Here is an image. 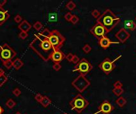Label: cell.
<instances>
[{"instance_id": "cell-2", "label": "cell", "mask_w": 136, "mask_h": 114, "mask_svg": "<svg viewBox=\"0 0 136 114\" xmlns=\"http://www.w3.org/2000/svg\"><path fill=\"white\" fill-rule=\"evenodd\" d=\"M96 22L104 25L107 30V33H109L120 22V18L115 15L111 10L107 9L100 15V17L96 19Z\"/></svg>"}, {"instance_id": "cell-10", "label": "cell", "mask_w": 136, "mask_h": 114, "mask_svg": "<svg viewBox=\"0 0 136 114\" xmlns=\"http://www.w3.org/2000/svg\"><path fill=\"white\" fill-rule=\"evenodd\" d=\"M115 109V107L112 106V104L108 101H104L100 106L98 108V111L96 112L94 114H98V113H104V114H109L111 113L113 110Z\"/></svg>"}, {"instance_id": "cell-28", "label": "cell", "mask_w": 136, "mask_h": 114, "mask_svg": "<svg viewBox=\"0 0 136 114\" xmlns=\"http://www.w3.org/2000/svg\"><path fill=\"white\" fill-rule=\"evenodd\" d=\"M12 93L14 95L15 97H19V96H20V95H21L22 92H21V90H20L19 88L16 87V88H14V89L12 90Z\"/></svg>"}, {"instance_id": "cell-42", "label": "cell", "mask_w": 136, "mask_h": 114, "mask_svg": "<svg viewBox=\"0 0 136 114\" xmlns=\"http://www.w3.org/2000/svg\"><path fill=\"white\" fill-rule=\"evenodd\" d=\"M14 114H22V113H21L20 112H15Z\"/></svg>"}, {"instance_id": "cell-4", "label": "cell", "mask_w": 136, "mask_h": 114, "mask_svg": "<svg viewBox=\"0 0 136 114\" xmlns=\"http://www.w3.org/2000/svg\"><path fill=\"white\" fill-rule=\"evenodd\" d=\"M65 37L61 35V33L57 30H52L51 34L49 37V41L50 42L54 50L60 49L65 42Z\"/></svg>"}, {"instance_id": "cell-5", "label": "cell", "mask_w": 136, "mask_h": 114, "mask_svg": "<svg viewBox=\"0 0 136 114\" xmlns=\"http://www.w3.org/2000/svg\"><path fill=\"white\" fill-rule=\"evenodd\" d=\"M16 55V52L8 44H3L0 46V60L3 63L7 60H12Z\"/></svg>"}, {"instance_id": "cell-14", "label": "cell", "mask_w": 136, "mask_h": 114, "mask_svg": "<svg viewBox=\"0 0 136 114\" xmlns=\"http://www.w3.org/2000/svg\"><path fill=\"white\" fill-rule=\"evenodd\" d=\"M9 17H10V14L8 11H5L3 7H0V26L3 25Z\"/></svg>"}, {"instance_id": "cell-43", "label": "cell", "mask_w": 136, "mask_h": 114, "mask_svg": "<svg viewBox=\"0 0 136 114\" xmlns=\"http://www.w3.org/2000/svg\"><path fill=\"white\" fill-rule=\"evenodd\" d=\"M63 114H68V113H65H65H63Z\"/></svg>"}, {"instance_id": "cell-17", "label": "cell", "mask_w": 136, "mask_h": 114, "mask_svg": "<svg viewBox=\"0 0 136 114\" xmlns=\"http://www.w3.org/2000/svg\"><path fill=\"white\" fill-rule=\"evenodd\" d=\"M23 65V61L19 58H16L14 60H13V68H14L15 70H19Z\"/></svg>"}, {"instance_id": "cell-22", "label": "cell", "mask_w": 136, "mask_h": 114, "mask_svg": "<svg viewBox=\"0 0 136 114\" xmlns=\"http://www.w3.org/2000/svg\"><path fill=\"white\" fill-rule=\"evenodd\" d=\"M65 7H66V9L69 10V11H73V10L76 7V5L73 1H69L66 3Z\"/></svg>"}, {"instance_id": "cell-11", "label": "cell", "mask_w": 136, "mask_h": 114, "mask_svg": "<svg viewBox=\"0 0 136 114\" xmlns=\"http://www.w3.org/2000/svg\"><path fill=\"white\" fill-rule=\"evenodd\" d=\"M131 36V34L129 32H128L124 28H122L120 30L119 32L115 33V37L120 41V43H124L128 41Z\"/></svg>"}, {"instance_id": "cell-32", "label": "cell", "mask_w": 136, "mask_h": 114, "mask_svg": "<svg viewBox=\"0 0 136 114\" xmlns=\"http://www.w3.org/2000/svg\"><path fill=\"white\" fill-rule=\"evenodd\" d=\"M22 21H23V18H22V17L21 15H19V14L15 15V17H14V22H15L20 24Z\"/></svg>"}, {"instance_id": "cell-24", "label": "cell", "mask_w": 136, "mask_h": 114, "mask_svg": "<svg viewBox=\"0 0 136 114\" xmlns=\"http://www.w3.org/2000/svg\"><path fill=\"white\" fill-rule=\"evenodd\" d=\"M33 27L35 28V30H37V31H40L41 28H43V25L41 22L39 21H37V22H35L34 24L33 25Z\"/></svg>"}, {"instance_id": "cell-31", "label": "cell", "mask_w": 136, "mask_h": 114, "mask_svg": "<svg viewBox=\"0 0 136 114\" xmlns=\"http://www.w3.org/2000/svg\"><path fill=\"white\" fill-rule=\"evenodd\" d=\"M92 15L95 17V18H99V17H100V12H99V11H97V10H93V11H92Z\"/></svg>"}, {"instance_id": "cell-15", "label": "cell", "mask_w": 136, "mask_h": 114, "mask_svg": "<svg viewBox=\"0 0 136 114\" xmlns=\"http://www.w3.org/2000/svg\"><path fill=\"white\" fill-rule=\"evenodd\" d=\"M31 28H32L31 24L27 20H25V19H23V21L19 25V28L21 30V32H25V33H28Z\"/></svg>"}, {"instance_id": "cell-1", "label": "cell", "mask_w": 136, "mask_h": 114, "mask_svg": "<svg viewBox=\"0 0 136 114\" xmlns=\"http://www.w3.org/2000/svg\"><path fill=\"white\" fill-rule=\"evenodd\" d=\"M30 48L45 61L50 60L51 55L54 51L53 46L49 41V39H39L35 36L30 44Z\"/></svg>"}, {"instance_id": "cell-40", "label": "cell", "mask_w": 136, "mask_h": 114, "mask_svg": "<svg viewBox=\"0 0 136 114\" xmlns=\"http://www.w3.org/2000/svg\"><path fill=\"white\" fill-rule=\"evenodd\" d=\"M4 112V109L0 106V114H3Z\"/></svg>"}, {"instance_id": "cell-44", "label": "cell", "mask_w": 136, "mask_h": 114, "mask_svg": "<svg viewBox=\"0 0 136 114\" xmlns=\"http://www.w3.org/2000/svg\"><path fill=\"white\" fill-rule=\"evenodd\" d=\"M135 21H136V17H135Z\"/></svg>"}, {"instance_id": "cell-37", "label": "cell", "mask_w": 136, "mask_h": 114, "mask_svg": "<svg viewBox=\"0 0 136 114\" xmlns=\"http://www.w3.org/2000/svg\"><path fill=\"white\" fill-rule=\"evenodd\" d=\"M80 60V58H79V57H78L76 55H73V57H72V62H71V63L76 64V63H78V62H79Z\"/></svg>"}, {"instance_id": "cell-39", "label": "cell", "mask_w": 136, "mask_h": 114, "mask_svg": "<svg viewBox=\"0 0 136 114\" xmlns=\"http://www.w3.org/2000/svg\"><path fill=\"white\" fill-rule=\"evenodd\" d=\"M7 3L6 0H0V7H3Z\"/></svg>"}, {"instance_id": "cell-21", "label": "cell", "mask_w": 136, "mask_h": 114, "mask_svg": "<svg viewBox=\"0 0 136 114\" xmlns=\"http://www.w3.org/2000/svg\"><path fill=\"white\" fill-rule=\"evenodd\" d=\"M15 106H16V101L12 98H9L6 102V106L10 109H13Z\"/></svg>"}, {"instance_id": "cell-35", "label": "cell", "mask_w": 136, "mask_h": 114, "mask_svg": "<svg viewBox=\"0 0 136 114\" xmlns=\"http://www.w3.org/2000/svg\"><path fill=\"white\" fill-rule=\"evenodd\" d=\"M114 88H122L123 87V83L120 81H115L113 84Z\"/></svg>"}, {"instance_id": "cell-8", "label": "cell", "mask_w": 136, "mask_h": 114, "mask_svg": "<svg viewBox=\"0 0 136 114\" xmlns=\"http://www.w3.org/2000/svg\"><path fill=\"white\" fill-rule=\"evenodd\" d=\"M122 55H120L119 57L114 60H111L109 58H106L103 62H101L99 64V68H100L106 74H109L115 68V62L116 60H119Z\"/></svg>"}, {"instance_id": "cell-29", "label": "cell", "mask_w": 136, "mask_h": 114, "mask_svg": "<svg viewBox=\"0 0 136 114\" xmlns=\"http://www.w3.org/2000/svg\"><path fill=\"white\" fill-rule=\"evenodd\" d=\"M53 69L56 71H58L61 69V65L60 63H54L53 65Z\"/></svg>"}, {"instance_id": "cell-20", "label": "cell", "mask_w": 136, "mask_h": 114, "mask_svg": "<svg viewBox=\"0 0 136 114\" xmlns=\"http://www.w3.org/2000/svg\"><path fill=\"white\" fill-rule=\"evenodd\" d=\"M51 103H52L51 99H49V98L47 97V96H44L42 100H41V104H42V106L45 107V108L48 107Z\"/></svg>"}, {"instance_id": "cell-23", "label": "cell", "mask_w": 136, "mask_h": 114, "mask_svg": "<svg viewBox=\"0 0 136 114\" xmlns=\"http://www.w3.org/2000/svg\"><path fill=\"white\" fill-rule=\"evenodd\" d=\"M112 92H113V93L115 95V96L120 97L121 94L124 92V90L123 88H114L112 90Z\"/></svg>"}, {"instance_id": "cell-12", "label": "cell", "mask_w": 136, "mask_h": 114, "mask_svg": "<svg viewBox=\"0 0 136 114\" xmlns=\"http://www.w3.org/2000/svg\"><path fill=\"white\" fill-rule=\"evenodd\" d=\"M50 59L54 62V63H60L62 60H64L65 59V55L64 52H62L60 49L58 50H54L51 55Z\"/></svg>"}, {"instance_id": "cell-7", "label": "cell", "mask_w": 136, "mask_h": 114, "mask_svg": "<svg viewBox=\"0 0 136 114\" xmlns=\"http://www.w3.org/2000/svg\"><path fill=\"white\" fill-rule=\"evenodd\" d=\"M93 66L90 63L89 61H88L86 59L83 58L81 59L78 63H76L74 66V70L72 71L73 72H79L80 74H83V75H85L87 74L88 73H89L92 70Z\"/></svg>"}, {"instance_id": "cell-3", "label": "cell", "mask_w": 136, "mask_h": 114, "mask_svg": "<svg viewBox=\"0 0 136 114\" xmlns=\"http://www.w3.org/2000/svg\"><path fill=\"white\" fill-rule=\"evenodd\" d=\"M69 104L72 110L80 113L84 110L89 104V102L81 94H76V96L69 101Z\"/></svg>"}, {"instance_id": "cell-13", "label": "cell", "mask_w": 136, "mask_h": 114, "mask_svg": "<svg viewBox=\"0 0 136 114\" xmlns=\"http://www.w3.org/2000/svg\"><path fill=\"white\" fill-rule=\"evenodd\" d=\"M98 43H99V45H100L103 48V49H107V48L110 47V45L112 44H119L120 42H118V41H112L107 36H105L99 38V39H98Z\"/></svg>"}, {"instance_id": "cell-36", "label": "cell", "mask_w": 136, "mask_h": 114, "mask_svg": "<svg viewBox=\"0 0 136 114\" xmlns=\"http://www.w3.org/2000/svg\"><path fill=\"white\" fill-rule=\"evenodd\" d=\"M72 16H73V14H72L71 12H68V13H66L65 15V19L67 22H70L71 19H72Z\"/></svg>"}, {"instance_id": "cell-6", "label": "cell", "mask_w": 136, "mask_h": 114, "mask_svg": "<svg viewBox=\"0 0 136 114\" xmlns=\"http://www.w3.org/2000/svg\"><path fill=\"white\" fill-rule=\"evenodd\" d=\"M90 84V81L85 77V75L83 74H80L72 82V86L80 93L84 92L89 87Z\"/></svg>"}, {"instance_id": "cell-41", "label": "cell", "mask_w": 136, "mask_h": 114, "mask_svg": "<svg viewBox=\"0 0 136 114\" xmlns=\"http://www.w3.org/2000/svg\"><path fill=\"white\" fill-rule=\"evenodd\" d=\"M2 74H5V71H4V70L0 68V75H2Z\"/></svg>"}, {"instance_id": "cell-18", "label": "cell", "mask_w": 136, "mask_h": 114, "mask_svg": "<svg viewBox=\"0 0 136 114\" xmlns=\"http://www.w3.org/2000/svg\"><path fill=\"white\" fill-rule=\"evenodd\" d=\"M51 34V31L49 30L48 28H45L39 33V35L41 36L42 37L45 38V39H49V37Z\"/></svg>"}, {"instance_id": "cell-26", "label": "cell", "mask_w": 136, "mask_h": 114, "mask_svg": "<svg viewBox=\"0 0 136 114\" xmlns=\"http://www.w3.org/2000/svg\"><path fill=\"white\" fill-rule=\"evenodd\" d=\"M3 66H5L6 69L9 70V69H11L13 66V61L12 60H7V61L3 62Z\"/></svg>"}, {"instance_id": "cell-19", "label": "cell", "mask_w": 136, "mask_h": 114, "mask_svg": "<svg viewBox=\"0 0 136 114\" xmlns=\"http://www.w3.org/2000/svg\"><path fill=\"white\" fill-rule=\"evenodd\" d=\"M115 103H116V104L119 107H120V108H123L125 104H126V100L123 98V97H119L118 98V99H116V101H115Z\"/></svg>"}, {"instance_id": "cell-16", "label": "cell", "mask_w": 136, "mask_h": 114, "mask_svg": "<svg viewBox=\"0 0 136 114\" xmlns=\"http://www.w3.org/2000/svg\"><path fill=\"white\" fill-rule=\"evenodd\" d=\"M123 25L126 28H128V30H130L131 31H134V30H136V23L133 21L128 20V21L124 22Z\"/></svg>"}, {"instance_id": "cell-33", "label": "cell", "mask_w": 136, "mask_h": 114, "mask_svg": "<svg viewBox=\"0 0 136 114\" xmlns=\"http://www.w3.org/2000/svg\"><path fill=\"white\" fill-rule=\"evenodd\" d=\"M79 21H80V18L76 15H73V16H72V19H71L70 22H72L73 25H75V24L78 23Z\"/></svg>"}, {"instance_id": "cell-30", "label": "cell", "mask_w": 136, "mask_h": 114, "mask_svg": "<svg viewBox=\"0 0 136 114\" xmlns=\"http://www.w3.org/2000/svg\"><path fill=\"white\" fill-rule=\"evenodd\" d=\"M28 33H25V32H20L19 33V37L20 38V39L22 40H25L26 39L27 37H28Z\"/></svg>"}, {"instance_id": "cell-38", "label": "cell", "mask_w": 136, "mask_h": 114, "mask_svg": "<svg viewBox=\"0 0 136 114\" xmlns=\"http://www.w3.org/2000/svg\"><path fill=\"white\" fill-rule=\"evenodd\" d=\"M72 57H73V54H72V53H69V54L65 55V59H66L69 62H72Z\"/></svg>"}, {"instance_id": "cell-9", "label": "cell", "mask_w": 136, "mask_h": 114, "mask_svg": "<svg viewBox=\"0 0 136 114\" xmlns=\"http://www.w3.org/2000/svg\"><path fill=\"white\" fill-rule=\"evenodd\" d=\"M90 33H92L93 36H95L96 37H97L98 39L100 37L105 36L108 33L107 30H106V28L102 25L101 24H99L98 22H96L90 30Z\"/></svg>"}, {"instance_id": "cell-25", "label": "cell", "mask_w": 136, "mask_h": 114, "mask_svg": "<svg viewBox=\"0 0 136 114\" xmlns=\"http://www.w3.org/2000/svg\"><path fill=\"white\" fill-rule=\"evenodd\" d=\"M8 80V78L6 74H2L0 75V87H2V86H3Z\"/></svg>"}, {"instance_id": "cell-34", "label": "cell", "mask_w": 136, "mask_h": 114, "mask_svg": "<svg viewBox=\"0 0 136 114\" xmlns=\"http://www.w3.org/2000/svg\"><path fill=\"white\" fill-rule=\"evenodd\" d=\"M43 95L41 94V93H37L35 95V97H34V99L37 101L38 102H39V103H41V100H42V98H43Z\"/></svg>"}, {"instance_id": "cell-27", "label": "cell", "mask_w": 136, "mask_h": 114, "mask_svg": "<svg viewBox=\"0 0 136 114\" xmlns=\"http://www.w3.org/2000/svg\"><path fill=\"white\" fill-rule=\"evenodd\" d=\"M82 50L84 51V53L88 54L91 51H92V47H91L88 44H86L84 45V47L82 48Z\"/></svg>"}]
</instances>
